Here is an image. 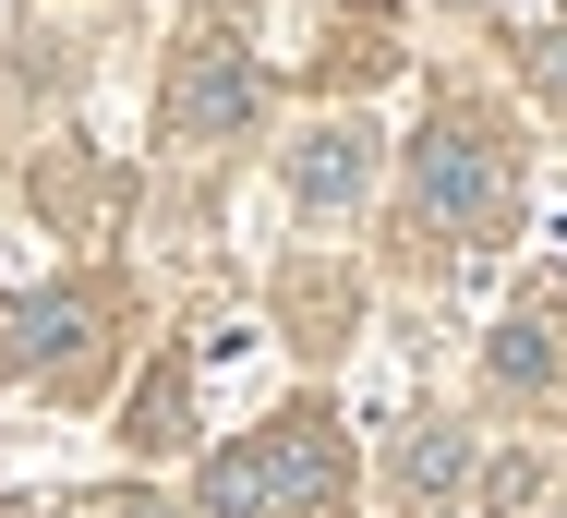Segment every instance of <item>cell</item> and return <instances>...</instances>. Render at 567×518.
Here are the masks:
<instances>
[{"mask_svg":"<svg viewBox=\"0 0 567 518\" xmlns=\"http://www.w3.org/2000/svg\"><path fill=\"white\" fill-rule=\"evenodd\" d=\"M507 194H519V157H507V133L483 108H447L411 145V217H423V241H495Z\"/></svg>","mask_w":567,"mask_h":518,"instance_id":"obj_1","label":"cell"},{"mask_svg":"<svg viewBox=\"0 0 567 518\" xmlns=\"http://www.w3.org/2000/svg\"><path fill=\"white\" fill-rule=\"evenodd\" d=\"M339 507V434L327 411H278L206 470V518H327Z\"/></svg>","mask_w":567,"mask_h":518,"instance_id":"obj_2","label":"cell"},{"mask_svg":"<svg viewBox=\"0 0 567 518\" xmlns=\"http://www.w3.org/2000/svg\"><path fill=\"white\" fill-rule=\"evenodd\" d=\"M169 133L182 145H229V133H254L266 121V73L241 61V37H194L182 61H169Z\"/></svg>","mask_w":567,"mask_h":518,"instance_id":"obj_3","label":"cell"},{"mask_svg":"<svg viewBox=\"0 0 567 518\" xmlns=\"http://www.w3.org/2000/svg\"><path fill=\"white\" fill-rule=\"evenodd\" d=\"M97 325H110V302H97V290H24V302H0V374H61V362H97Z\"/></svg>","mask_w":567,"mask_h":518,"instance_id":"obj_4","label":"cell"},{"mask_svg":"<svg viewBox=\"0 0 567 518\" xmlns=\"http://www.w3.org/2000/svg\"><path fill=\"white\" fill-rule=\"evenodd\" d=\"M290 194H302L315 217L362 206V194H374V133H350V121H327V133H302V145H290Z\"/></svg>","mask_w":567,"mask_h":518,"instance_id":"obj_5","label":"cell"},{"mask_svg":"<svg viewBox=\"0 0 567 518\" xmlns=\"http://www.w3.org/2000/svg\"><path fill=\"white\" fill-rule=\"evenodd\" d=\"M556 325H544V313H519V325H507V338H495V386H519V398H532V386H556Z\"/></svg>","mask_w":567,"mask_h":518,"instance_id":"obj_6","label":"cell"},{"mask_svg":"<svg viewBox=\"0 0 567 518\" xmlns=\"http://www.w3.org/2000/svg\"><path fill=\"white\" fill-rule=\"evenodd\" d=\"M458 470H471V446H458L447 422H423V446H399V483H411V495H423V507H435V495H447Z\"/></svg>","mask_w":567,"mask_h":518,"instance_id":"obj_7","label":"cell"},{"mask_svg":"<svg viewBox=\"0 0 567 518\" xmlns=\"http://www.w3.org/2000/svg\"><path fill=\"white\" fill-rule=\"evenodd\" d=\"M133 446H182V362L145 374V398H133Z\"/></svg>","mask_w":567,"mask_h":518,"instance_id":"obj_8","label":"cell"},{"mask_svg":"<svg viewBox=\"0 0 567 518\" xmlns=\"http://www.w3.org/2000/svg\"><path fill=\"white\" fill-rule=\"evenodd\" d=\"M532 73H544V85L567 97V24H544V37H532Z\"/></svg>","mask_w":567,"mask_h":518,"instance_id":"obj_9","label":"cell"},{"mask_svg":"<svg viewBox=\"0 0 567 518\" xmlns=\"http://www.w3.org/2000/svg\"><path fill=\"white\" fill-rule=\"evenodd\" d=\"M110 518H157V507H110Z\"/></svg>","mask_w":567,"mask_h":518,"instance_id":"obj_10","label":"cell"},{"mask_svg":"<svg viewBox=\"0 0 567 518\" xmlns=\"http://www.w3.org/2000/svg\"><path fill=\"white\" fill-rule=\"evenodd\" d=\"M0 518H24V507H0Z\"/></svg>","mask_w":567,"mask_h":518,"instance_id":"obj_11","label":"cell"}]
</instances>
